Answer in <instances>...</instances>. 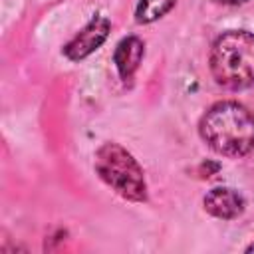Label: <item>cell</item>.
<instances>
[{"label":"cell","mask_w":254,"mask_h":254,"mask_svg":"<svg viewBox=\"0 0 254 254\" xmlns=\"http://www.w3.org/2000/svg\"><path fill=\"white\" fill-rule=\"evenodd\" d=\"M202 141L224 157H244L254 149V115L242 103L218 101L200 117Z\"/></svg>","instance_id":"obj_1"},{"label":"cell","mask_w":254,"mask_h":254,"mask_svg":"<svg viewBox=\"0 0 254 254\" xmlns=\"http://www.w3.org/2000/svg\"><path fill=\"white\" fill-rule=\"evenodd\" d=\"M210 71L218 85L244 89L254 83V34L230 30L218 36L210 50Z\"/></svg>","instance_id":"obj_2"},{"label":"cell","mask_w":254,"mask_h":254,"mask_svg":"<svg viewBox=\"0 0 254 254\" xmlns=\"http://www.w3.org/2000/svg\"><path fill=\"white\" fill-rule=\"evenodd\" d=\"M95 171L117 194L141 202L147 198V183L135 157L117 143H103L95 153Z\"/></svg>","instance_id":"obj_3"},{"label":"cell","mask_w":254,"mask_h":254,"mask_svg":"<svg viewBox=\"0 0 254 254\" xmlns=\"http://www.w3.org/2000/svg\"><path fill=\"white\" fill-rule=\"evenodd\" d=\"M109 30H111V22L103 16H95L89 24H85V28L77 36H73L71 42L65 44L64 54L73 62L87 58L107 40Z\"/></svg>","instance_id":"obj_4"},{"label":"cell","mask_w":254,"mask_h":254,"mask_svg":"<svg viewBox=\"0 0 254 254\" xmlns=\"http://www.w3.org/2000/svg\"><path fill=\"white\" fill-rule=\"evenodd\" d=\"M202 204H204L206 212H210L212 216L222 218V220L236 218L244 210L242 194L236 192L234 189H228V187H216L210 192H206Z\"/></svg>","instance_id":"obj_5"},{"label":"cell","mask_w":254,"mask_h":254,"mask_svg":"<svg viewBox=\"0 0 254 254\" xmlns=\"http://www.w3.org/2000/svg\"><path fill=\"white\" fill-rule=\"evenodd\" d=\"M143 54H145V46L137 36L123 38L117 44L115 54H113V62H115V67H117L121 79L127 81L133 77V73L137 71V67L143 60Z\"/></svg>","instance_id":"obj_6"},{"label":"cell","mask_w":254,"mask_h":254,"mask_svg":"<svg viewBox=\"0 0 254 254\" xmlns=\"http://www.w3.org/2000/svg\"><path fill=\"white\" fill-rule=\"evenodd\" d=\"M177 0H139L135 8V18L139 24H151L159 18H163Z\"/></svg>","instance_id":"obj_7"},{"label":"cell","mask_w":254,"mask_h":254,"mask_svg":"<svg viewBox=\"0 0 254 254\" xmlns=\"http://www.w3.org/2000/svg\"><path fill=\"white\" fill-rule=\"evenodd\" d=\"M220 2H224V4H244L246 0H220Z\"/></svg>","instance_id":"obj_8"},{"label":"cell","mask_w":254,"mask_h":254,"mask_svg":"<svg viewBox=\"0 0 254 254\" xmlns=\"http://www.w3.org/2000/svg\"><path fill=\"white\" fill-rule=\"evenodd\" d=\"M246 252H254V244H250V246L246 248Z\"/></svg>","instance_id":"obj_9"}]
</instances>
